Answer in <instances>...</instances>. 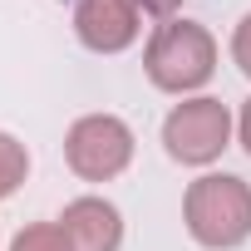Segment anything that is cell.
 <instances>
[{"label":"cell","instance_id":"6da1fadb","mask_svg":"<svg viewBox=\"0 0 251 251\" xmlns=\"http://www.w3.org/2000/svg\"><path fill=\"white\" fill-rule=\"evenodd\" d=\"M143 74H148L153 89L192 99L217 74V40H212V30L197 25V20H187V15L158 20L153 35H148V45H143Z\"/></svg>","mask_w":251,"mask_h":251},{"label":"cell","instance_id":"7a4b0ae2","mask_svg":"<svg viewBox=\"0 0 251 251\" xmlns=\"http://www.w3.org/2000/svg\"><path fill=\"white\" fill-rule=\"evenodd\" d=\"M182 226L207 251H236L251 236V182L236 173H202L187 182Z\"/></svg>","mask_w":251,"mask_h":251},{"label":"cell","instance_id":"3957f363","mask_svg":"<svg viewBox=\"0 0 251 251\" xmlns=\"http://www.w3.org/2000/svg\"><path fill=\"white\" fill-rule=\"evenodd\" d=\"M231 133H236V118L212 94H192V99L173 103L163 118V148L182 168H212L231 148Z\"/></svg>","mask_w":251,"mask_h":251},{"label":"cell","instance_id":"277c9868","mask_svg":"<svg viewBox=\"0 0 251 251\" xmlns=\"http://www.w3.org/2000/svg\"><path fill=\"white\" fill-rule=\"evenodd\" d=\"M133 128L118 113H84L64 133V163L84 182H113L133 163Z\"/></svg>","mask_w":251,"mask_h":251},{"label":"cell","instance_id":"5b68a950","mask_svg":"<svg viewBox=\"0 0 251 251\" xmlns=\"http://www.w3.org/2000/svg\"><path fill=\"white\" fill-rule=\"evenodd\" d=\"M74 35L94 54H123L143 35L138 0H74Z\"/></svg>","mask_w":251,"mask_h":251},{"label":"cell","instance_id":"8992f818","mask_svg":"<svg viewBox=\"0 0 251 251\" xmlns=\"http://www.w3.org/2000/svg\"><path fill=\"white\" fill-rule=\"evenodd\" d=\"M59 231L69 236L74 251H118L123 246V212L108 197H74L59 212Z\"/></svg>","mask_w":251,"mask_h":251},{"label":"cell","instance_id":"52a82bcc","mask_svg":"<svg viewBox=\"0 0 251 251\" xmlns=\"http://www.w3.org/2000/svg\"><path fill=\"white\" fill-rule=\"evenodd\" d=\"M25 177H30V148H25L15 133L0 128V202L15 197Z\"/></svg>","mask_w":251,"mask_h":251},{"label":"cell","instance_id":"ba28073f","mask_svg":"<svg viewBox=\"0 0 251 251\" xmlns=\"http://www.w3.org/2000/svg\"><path fill=\"white\" fill-rule=\"evenodd\" d=\"M10 251H74V246H69V236L59 231V222H30V226L15 231Z\"/></svg>","mask_w":251,"mask_h":251},{"label":"cell","instance_id":"9c48e42d","mask_svg":"<svg viewBox=\"0 0 251 251\" xmlns=\"http://www.w3.org/2000/svg\"><path fill=\"white\" fill-rule=\"evenodd\" d=\"M231 64L251 79V10L236 20V30H231Z\"/></svg>","mask_w":251,"mask_h":251},{"label":"cell","instance_id":"30bf717a","mask_svg":"<svg viewBox=\"0 0 251 251\" xmlns=\"http://www.w3.org/2000/svg\"><path fill=\"white\" fill-rule=\"evenodd\" d=\"M236 143L246 148V158H251V99L241 103V113H236Z\"/></svg>","mask_w":251,"mask_h":251},{"label":"cell","instance_id":"8fae6325","mask_svg":"<svg viewBox=\"0 0 251 251\" xmlns=\"http://www.w3.org/2000/svg\"><path fill=\"white\" fill-rule=\"evenodd\" d=\"M138 5H143V10H158V15L168 20V15H173V5H177V0H138Z\"/></svg>","mask_w":251,"mask_h":251}]
</instances>
